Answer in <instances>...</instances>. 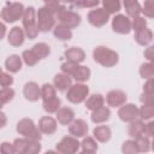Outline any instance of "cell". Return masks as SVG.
<instances>
[{
    "label": "cell",
    "mask_w": 154,
    "mask_h": 154,
    "mask_svg": "<svg viewBox=\"0 0 154 154\" xmlns=\"http://www.w3.org/2000/svg\"><path fill=\"white\" fill-rule=\"evenodd\" d=\"M22 60L28 66H35L40 59L36 57V54L32 52V49H25L22 53Z\"/></svg>",
    "instance_id": "obj_37"
},
{
    "label": "cell",
    "mask_w": 154,
    "mask_h": 154,
    "mask_svg": "<svg viewBox=\"0 0 154 154\" xmlns=\"http://www.w3.org/2000/svg\"><path fill=\"white\" fill-rule=\"evenodd\" d=\"M153 78L150 79H146V83L143 84V93H148V94H153Z\"/></svg>",
    "instance_id": "obj_50"
},
{
    "label": "cell",
    "mask_w": 154,
    "mask_h": 154,
    "mask_svg": "<svg viewBox=\"0 0 154 154\" xmlns=\"http://www.w3.org/2000/svg\"><path fill=\"white\" fill-rule=\"evenodd\" d=\"M88 23L95 28H101L106 25L109 20V13L103 10L102 7H94V10H90L87 16Z\"/></svg>",
    "instance_id": "obj_10"
},
{
    "label": "cell",
    "mask_w": 154,
    "mask_h": 154,
    "mask_svg": "<svg viewBox=\"0 0 154 154\" xmlns=\"http://www.w3.org/2000/svg\"><path fill=\"white\" fill-rule=\"evenodd\" d=\"M6 124H7V117H6V114H5L4 112H1V109H0V129L5 128Z\"/></svg>",
    "instance_id": "obj_52"
},
{
    "label": "cell",
    "mask_w": 154,
    "mask_h": 154,
    "mask_svg": "<svg viewBox=\"0 0 154 154\" xmlns=\"http://www.w3.org/2000/svg\"><path fill=\"white\" fill-rule=\"evenodd\" d=\"M144 58H147L148 61L153 63V59H154V47L153 46H148L144 49Z\"/></svg>",
    "instance_id": "obj_49"
},
{
    "label": "cell",
    "mask_w": 154,
    "mask_h": 154,
    "mask_svg": "<svg viewBox=\"0 0 154 154\" xmlns=\"http://www.w3.org/2000/svg\"><path fill=\"white\" fill-rule=\"evenodd\" d=\"M16 130L19 135H22L23 137L26 138H31V140H41V132L37 128V125L34 123L32 119L30 118H22L16 126Z\"/></svg>",
    "instance_id": "obj_6"
},
{
    "label": "cell",
    "mask_w": 154,
    "mask_h": 154,
    "mask_svg": "<svg viewBox=\"0 0 154 154\" xmlns=\"http://www.w3.org/2000/svg\"><path fill=\"white\" fill-rule=\"evenodd\" d=\"M147 28V19L142 16H136L132 18V22H131V30L134 31H140L142 29Z\"/></svg>",
    "instance_id": "obj_40"
},
{
    "label": "cell",
    "mask_w": 154,
    "mask_h": 154,
    "mask_svg": "<svg viewBox=\"0 0 154 154\" xmlns=\"http://www.w3.org/2000/svg\"><path fill=\"white\" fill-rule=\"evenodd\" d=\"M93 59L103 67H113L118 64L119 55L116 51L106 46H97L93 51Z\"/></svg>",
    "instance_id": "obj_1"
},
{
    "label": "cell",
    "mask_w": 154,
    "mask_h": 154,
    "mask_svg": "<svg viewBox=\"0 0 154 154\" xmlns=\"http://www.w3.org/2000/svg\"><path fill=\"white\" fill-rule=\"evenodd\" d=\"M123 6L125 8L128 17L134 18L141 14V5L138 0H123Z\"/></svg>",
    "instance_id": "obj_27"
},
{
    "label": "cell",
    "mask_w": 154,
    "mask_h": 154,
    "mask_svg": "<svg viewBox=\"0 0 154 154\" xmlns=\"http://www.w3.org/2000/svg\"><path fill=\"white\" fill-rule=\"evenodd\" d=\"M144 125L146 123L142 119H135L132 122H130L129 129H128V134L131 138H136L141 135H144Z\"/></svg>",
    "instance_id": "obj_24"
},
{
    "label": "cell",
    "mask_w": 154,
    "mask_h": 154,
    "mask_svg": "<svg viewBox=\"0 0 154 154\" xmlns=\"http://www.w3.org/2000/svg\"><path fill=\"white\" fill-rule=\"evenodd\" d=\"M135 41L140 46H149V43L153 41V31L148 28H144L140 31H136Z\"/></svg>",
    "instance_id": "obj_26"
},
{
    "label": "cell",
    "mask_w": 154,
    "mask_h": 154,
    "mask_svg": "<svg viewBox=\"0 0 154 154\" xmlns=\"http://www.w3.org/2000/svg\"><path fill=\"white\" fill-rule=\"evenodd\" d=\"M102 2V8L109 14H116L122 8V0H100Z\"/></svg>",
    "instance_id": "obj_33"
},
{
    "label": "cell",
    "mask_w": 154,
    "mask_h": 154,
    "mask_svg": "<svg viewBox=\"0 0 154 154\" xmlns=\"http://www.w3.org/2000/svg\"><path fill=\"white\" fill-rule=\"evenodd\" d=\"M88 130H89V126L84 119H73L69 124V134L77 138L87 136Z\"/></svg>",
    "instance_id": "obj_13"
},
{
    "label": "cell",
    "mask_w": 154,
    "mask_h": 154,
    "mask_svg": "<svg viewBox=\"0 0 154 154\" xmlns=\"http://www.w3.org/2000/svg\"><path fill=\"white\" fill-rule=\"evenodd\" d=\"M141 13L147 18L154 17V0H144L143 6H141Z\"/></svg>",
    "instance_id": "obj_42"
},
{
    "label": "cell",
    "mask_w": 154,
    "mask_h": 154,
    "mask_svg": "<svg viewBox=\"0 0 154 154\" xmlns=\"http://www.w3.org/2000/svg\"><path fill=\"white\" fill-rule=\"evenodd\" d=\"M1 73H2V69L0 67V75H1Z\"/></svg>",
    "instance_id": "obj_55"
},
{
    "label": "cell",
    "mask_w": 154,
    "mask_h": 154,
    "mask_svg": "<svg viewBox=\"0 0 154 154\" xmlns=\"http://www.w3.org/2000/svg\"><path fill=\"white\" fill-rule=\"evenodd\" d=\"M122 152L124 154H137L138 149H137L135 140H126V141H124L123 144H122Z\"/></svg>",
    "instance_id": "obj_39"
},
{
    "label": "cell",
    "mask_w": 154,
    "mask_h": 154,
    "mask_svg": "<svg viewBox=\"0 0 154 154\" xmlns=\"http://www.w3.org/2000/svg\"><path fill=\"white\" fill-rule=\"evenodd\" d=\"M57 119H54L51 116H45L38 120V130L43 135H53L57 131Z\"/></svg>",
    "instance_id": "obj_16"
},
{
    "label": "cell",
    "mask_w": 154,
    "mask_h": 154,
    "mask_svg": "<svg viewBox=\"0 0 154 154\" xmlns=\"http://www.w3.org/2000/svg\"><path fill=\"white\" fill-rule=\"evenodd\" d=\"M109 117H111V111L106 106H101V107L91 111V114H90V119L95 124L106 123L109 119Z\"/></svg>",
    "instance_id": "obj_20"
},
{
    "label": "cell",
    "mask_w": 154,
    "mask_h": 154,
    "mask_svg": "<svg viewBox=\"0 0 154 154\" xmlns=\"http://www.w3.org/2000/svg\"><path fill=\"white\" fill-rule=\"evenodd\" d=\"M53 35L57 40L59 41H69L72 38V31L71 29H69L67 26L63 25V24H57L53 28Z\"/></svg>",
    "instance_id": "obj_25"
},
{
    "label": "cell",
    "mask_w": 154,
    "mask_h": 154,
    "mask_svg": "<svg viewBox=\"0 0 154 154\" xmlns=\"http://www.w3.org/2000/svg\"><path fill=\"white\" fill-rule=\"evenodd\" d=\"M13 147H14V153L17 154H37L41 152L40 141L26 137L16 138L13 141Z\"/></svg>",
    "instance_id": "obj_3"
},
{
    "label": "cell",
    "mask_w": 154,
    "mask_h": 154,
    "mask_svg": "<svg viewBox=\"0 0 154 154\" xmlns=\"http://www.w3.org/2000/svg\"><path fill=\"white\" fill-rule=\"evenodd\" d=\"M2 106H4V102H2V101H1V100H0V109H1V108H2Z\"/></svg>",
    "instance_id": "obj_54"
},
{
    "label": "cell",
    "mask_w": 154,
    "mask_h": 154,
    "mask_svg": "<svg viewBox=\"0 0 154 154\" xmlns=\"http://www.w3.org/2000/svg\"><path fill=\"white\" fill-rule=\"evenodd\" d=\"M6 32H7V28H6V25H5L2 22H0V41L5 37Z\"/></svg>",
    "instance_id": "obj_53"
},
{
    "label": "cell",
    "mask_w": 154,
    "mask_h": 154,
    "mask_svg": "<svg viewBox=\"0 0 154 154\" xmlns=\"http://www.w3.org/2000/svg\"><path fill=\"white\" fill-rule=\"evenodd\" d=\"M72 84V78L65 73H57L53 78V85L59 91H66Z\"/></svg>",
    "instance_id": "obj_22"
},
{
    "label": "cell",
    "mask_w": 154,
    "mask_h": 154,
    "mask_svg": "<svg viewBox=\"0 0 154 154\" xmlns=\"http://www.w3.org/2000/svg\"><path fill=\"white\" fill-rule=\"evenodd\" d=\"M57 96V89L53 84L51 83H45L42 87H41V99L42 101L43 100H48V99H52Z\"/></svg>",
    "instance_id": "obj_38"
},
{
    "label": "cell",
    "mask_w": 154,
    "mask_h": 154,
    "mask_svg": "<svg viewBox=\"0 0 154 154\" xmlns=\"http://www.w3.org/2000/svg\"><path fill=\"white\" fill-rule=\"evenodd\" d=\"M31 49H32V52L36 54V57L40 60L47 58L51 54V47L47 43H45V42H38V43L34 45Z\"/></svg>",
    "instance_id": "obj_32"
},
{
    "label": "cell",
    "mask_w": 154,
    "mask_h": 154,
    "mask_svg": "<svg viewBox=\"0 0 154 154\" xmlns=\"http://www.w3.org/2000/svg\"><path fill=\"white\" fill-rule=\"evenodd\" d=\"M89 95V88L84 83L77 82L76 84H71L70 88L66 90V99L71 103H81L83 102Z\"/></svg>",
    "instance_id": "obj_8"
},
{
    "label": "cell",
    "mask_w": 154,
    "mask_h": 154,
    "mask_svg": "<svg viewBox=\"0 0 154 154\" xmlns=\"http://www.w3.org/2000/svg\"><path fill=\"white\" fill-rule=\"evenodd\" d=\"M144 135L148 137H152L154 135V122L152 119L148 120V123L144 125Z\"/></svg>",
    "instance_id": "obj_46"
},
{
    "label": "cell",
    "mask_w": 154,
    "mask_h": 154,
    "mask_svg": "<svg viewBox=\"0 0 154 154\" xmlns=\"http://www.w3.org/2000/svg\"><path fill=\"white\" fill-rule=\"evenodd\" d=\"M134 140L136 142L138 153H147V152H149V149H150V140H149L148 136L141 135V136H138V137H136Z\"/></svg>",
    "instance_id": "obj_34"
},
{
    "label": "cell",
    "mask_w": 154,
    "mask_h": 154,
    "mask_svg": "<svg viewBox=\"0 0 154 154\" xmlns=\"http://www.w3.org/2000/svg\"><path fill=\"white\" fill-rule=\"evenodd\" d=\"M57 122L61 125H69L75 119V112L70 107H60L57 112Z\"/></svg>",
    "instance_id": "obj_21"
},
{
    "label": "cell",
    "mask_w": 154,
    "mask_h": 154,
    "mask_svg": "<svg viewBox=\"0 0 154 154\" xmlns=\"http://www.w3.org/2000/svg\"><path fill=\"white\" fill-rule=\"evenodd\" d=\"M13 84V77L10 75V72H4L0 75V85L1 87H11Z\"/></svg>",
    "instance_id": "obj_44"
},
{
    "label": "cell",
    "mask_w": 154,
    "mask_h": 154,
    "mask_svg": "<svg viewBox=\"0 0 154 154\" xmlns=\"http://www.w3.org/2000/svg\"><path fill=\"white\" fill-rule=\"evenodd\" d=\"M24 5L22 2H7L0 12L1 19H4L6 23H14L19 19H22V16L24 13Z\"/></svg>",
    "instance_id": "obj_4"
},
{
    "label": "cell",
    "mask_w": 154,
    "mask_h": 154,
    "mask_svg": "<svg viewBox=\"0 0 154 154\" xmlns=\"http://www.w3.org/2000/svg\"><path fill=\"white\" fill-rule=\"evenodd\" d=\"M22 23L24 28L25 36L29 40H34L38 35V29L36 24V10L34 6H29L24 8V13L22 16Z\"/></svg>",
    "instance_id": "obj_2"
},
{
    "label": "cell",
    "mask_w": 154,
    "mask_h": 154,
    "mask_svg": "<svg viewBox=\"0 0 154 154\" xmlns=\"http://www.w3.org/2000/svg\"><path fill=\"white\" fill-rule=\"evenodd\" d=\"M59 1L63 4H69V5L77 7V8L84 7V0H59Z\"/></svg>",
    "instance_id": "obj_47"
},
{
    "label": "cell",
    "mask_w": 154,
    "mask_h": 154,
    "mask_svg": "<svg viewBox=\"0 0 154 154\" xmlns=\"http://www.w3.org/2000/svg\"><path fill=\"white\" fill-rule=\"evenodd\" d=\"M93 136L94 138L100 143H106L112 137V131L109 126L107 125H97L93 129Z\"/></svg>",
    "instance_id": "obj_18"
},
{
    "label": "cell",
    "mask_w": 154,
    "mask_h": 154,
    "mask_svg": "<svg viewBox=\"0 0 154 154\" xmlns=\"http://www.w3.org/2000/svg\"><path fill=\"white\" fill-rule=\"evenodd\" d=\"M140 100H141V102H142L143 105H153V94L142 93Z\"/></svg>",
    "instance_id": "obj_48"
},
{
    "label": "cell",
    "mask_w": 154,
    "mask_h": 154,
    "mask_svg": "<svg viewBox=\"0 0 154 154\" xmlns=\"http://www.w3.org/2000/svg\"><path fill=\"white\" fill-rule=\"evenodd\" d=\"M112 30L120 35H128L131 31V20L125 14H116L112 19Z\"/></svg>",
    "instance_id": "obj_11"
},
{
    "label": "cell",
    "mask_w": 154,
    "mask_h": 154,
    "mask_svg": "<svg viewBox=\"0 0 154 154\" xmlns=\"http://www.w3.org/2000/svg\"><path fill=\"white\" fill-rule=\"evenodd\" d=\"M140 76L143 78V79H150L154 77V65L152 61H148V63H143L141 66H140Z\"/></svg>",
    "instance_id": "obj_35"
},
{
    "label": "cell",
    "mask_w": 154,
    "mask_h": 154,
    "mask_svg": "<svg viewBox=\"0 0 154 154\" xmlns=\"http://www.w3.org/2000/svg\"><path fill=\"white\" fill-rule=\"evenodd\" d=\"M13 97H14V90L12 88H10V87H2L0 89V100L4 102V105L7 103V102H10V101H12Z\"/></svg>",
    "instance_id": "obj_41"
},
{
    "label": "cell",
    "mask_w": 154,
    "mask_h": 154,
    "mask_svg": "<svg viewBox=\"0 0 154 154\" xmlns=\"http://www.w3.org/2000/svg\"><path fill=\"white\" fill-rule=\"evenodd\" d=\"M42 106H43V109H45L47 113L52 114V113H55V112L60 108L61 101H60V99H59L58 96H54V97H52V99L43 100V101H42Z\"/></svg>",
    "instance_id": "obj_31"
},
{
    "label": "cell",
    "mask_w": 154,
    "mask_h": 154,
    "mask_svg": "<svg viewBox=\"0 0 154 154\" xmlns=\"http://www.w3.org/2000/svg\"><path fill=\"white\" fill-rule=\"evenodd\" d=\"M99 4H100V0H84V7H88V8L97 7Z\"/></svg>",
    "instance_id": "obj_51"
},
{
    "label": "cell",
    "mask_w": 154,
    "mask_h": 154,
    "mask_svg": "<svg viewBox=\"0 0 154 154\" xmlns=\"http://www.w3.org/2000/svg\"><path fill=\"white\" fill-rule=\"evenodd\" d=\"M84 101H85V108L89 111H94L105 105V97L101 94H93L90 96L88 95V97Z\"/></svg>",
    "instance_id": "obj_28"
},
{
    "label": "cell",
    "mask_w": 154,
    "mask_h": 154,
    "mask_svg": "<svg viewBox=\"0 0 154 154\" xmlns=\"http://www.w3.org/2000/svg\"><path fill=\"white\" fill-rule=\"evenodd\" d=\"M23 95L28 101L35 102L41 99V87L34 81L26 82L23 87Z\"/></svg>",
    "instance_id": "obj_15"
},
{
    "label": "cell",
    "mask_w": 154,
    "mask_h": 154,
    "mask_svg": "<svg viewBox=\"0 0 154 154\" xmlns=\"http://www.w3.org/2000/svg\"><path fill=\"white\" fill-rule=\"evenodd\" d=\"M118 117L125 123H130L138 118V108L134 103H124L118 109Z\"/></svg>",
    "instance_id": "obj_12"
},
{
    "label": "cell",
    "mask_w": 154,
    "mask_h": 154,
    "mask_svg": "<svg viewBox=\"0 0 154 154\" xmlns=\"http://www.w3.org/2000/svg\"><path fill=\"white\" fill-rule=\"evenodd\" d=\"M154 117V105H142L138 108V118L143 122L150 120Z\"/></svg>",
    "instance_id": "obj_36"
},
{
    "label": "cell",
    "mask_w": 154,
    "mask_h": 154,
    "mask_svg": "<svg viewBox=\"0 0 154 154\" xmlns=\"http://www.w3.org/2000/svg\"><path fill=\"white\" fill-rule=\"evenodd\" d=\"M126 99H128V96H126L125 91H123L120 89H113V90L108 91L106 95L107 105L109 107H113V108L120 107L122 105H124L126 102Z\"/></svg>",
    "instance_id": "obj_14"
},
{
    "label": "cell",
    "mask_w": 154,
    "mask_h": 154,
    "mask_svg": "<svg viewBox=\"0 0 154 154\" xmlns=\"http://www.w3.org/2000/svg\"><path fill=\"white\" fill-rule=\"evenodd\" d=\"M55 19H58L60 24L67 26L69 29H75L81 24V16L77 12L67 10L64 5H61L55 13Z\"/></svg>",
    "instance_id": "obj_7"
},
{
    "label": "cell",
    "mask_w": 154,
    "mask_h": 154,
    "mask_svg": "<svg viewBox=\"0 0 154 154\" xmlns=\"http://www.w3.org/2000/svg\"><path fill=\"white\" fill-rule=\"evenodd\" d=\"M36 24L38 31L48 32L55 25V17L46 6H42L36 11Z\"/></svg>",
    "instance_id": "obj_5"
},
{
    "label": "cell",
    "mask_w": 154,
    "mask_h": 154,
    "mask_svg": "<svg viewBox=\"0 0 154 154\" xmlns=\"http://www.w3.org/2000/svg\"><path fill=\"white\" fill-rule=\"evenodd\" d=\"M81 152L82 153H88V154H93L97 150V141L94 137L90 136H84L83 141L81 142Z\"/></svg>",
    "instance_id": "obj_29"
},
{
    "label": "cell",
    "mask_w": 154,
    "mask_h": 154,
    "mask_svg": "<svg viewBox=\"0 0 154 154\" xmlns=\"http://www.w3.org/2000/svg\"><path fill=\"white\" fill-rule=\"evenodd\" d=\"M23 65V60L22 57L17 55V54H12L10 57H7V59L5 60V67L10 73H17L20 71Z\"/></svg>",
    "instance_id": "obj_23"
},
{
    "label": "cell",
    "mask_w": 154,
    "mask_h": 154,
    "mask_svg": "<svg viewBox=\"0 0 154 154\" xmlns=\"http://www.w3.org/2000/svg\"><path fill=\"white\" fill-rule=\"evenodd\" d=\"M43 1H45V2H48V1H51V0H43Z\"/></svg>",
    "instance_id": "obj_56"
},
{
    "label": "cell",
    "mask_w": 154,
    "mask_h": 154,
    "mask_svg": "<svg viewBox=\"0 0 154 154\" xmlns=\"http://www.w3.org/2000/svg\"><path fill=\"white\" fill-rule=\"evenodd\" d=\"M90 75H91V71L88 66H84V65H78V67L76 69V71L73 72L72 77L76 82H79V83H84L87 82L89 78H90Z\"/></svg>",
    "instance_id": "obj_30"
},
{
    "label": "cell",
    "mask_w": 154,
    "mask_h": 154,
    "mask_svg": "<svg viewBox=\"0 0 154 154\" xmlns=\"http://www.w3.org/2000/svg\"><path fill=\"white\" fill-rule=\"evenodd\" d=\"M78 65H79V64H77V63H73V61H69V60H66L65 63H63V64H61L60 69H61V72H63V73H65V75H67V76L72 77V75H73V72L76 71V69L78 67Z\"/></svg>",
    "instance_id": "obj_43"
},
{
    "label": "cell",
    "mask_w": 154,
    "mask_h": 154,
    "mask_svg": "<svg viewBox=\"0 0 154 154\" xmlns=\"http://www.w3.org/2000/svg\"><path fill=\"white\" fill-rule=\"evenodd\" d=\"M79 147H81V142L78 141L77 137L65 136L57 143L55 152L60 154H75L79 150Z\"/></svg>",
    "instance_id": "obj_9"
},
{
    "label": "cell",
    "mask_w": 154,
    "mask_h": 154,
    "mask_svg": "<svg viewBox=\"0 0 154 154\" xmlns=\"http://www.w3.org/2000/svg\"><path fill=\"white\" fill-rule=\"evenodd\" d=\"M24 40H25V32L19 26H13L7 34V41L13 47H20L24 43Z\"/></svg>",
    "instance_id": "obj_17"
},
{
    "label": "cell",
    "mask_w": 154,
    "mask_h": 154,
    "mask_svg": "<svg viewBox=\"0 0 154 154\" xmlns=\"http://www.w3.org/2000/svg\"><path fill=\"white\" fill-rule=\"evenodd\" d=\"M0 153L2 154H14V147L13 143L10 142H2L0 144Z\"/></svg>",
    "instance_id": "obj_45"
},
{
    "label": "cell",
    "mask_w": 154,
    "mask_h": 154,
    "mask_svg": "<svg viewBox=\"0 0 154 154\" xmlns=\"http://www.w3.org/2000/svg\"><path fill=\"white\" fill-rule=\"evenodd\" d=\"M64 57L69 61H73L77 64H81L85 59V52L81 47H70L65 51Z\"/></svg>",
    "instance_id": "obj_19"
}]
</instances>
